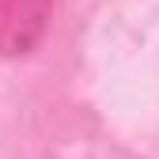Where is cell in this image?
<instances>
[{"instance_id":"cell-1","label":"cell","mask_w":159,"mask_h":159,"mask_svg":"<svg viewBox=\"0 0 159 159\" xmlns=\"http://www.w3.org/2000/svg\"><path fill=\"white\" fill-rule=\"evenodd\" d=\"M53 0H0V53H27L49 27Z\"/></svg>"}]
</instances>
